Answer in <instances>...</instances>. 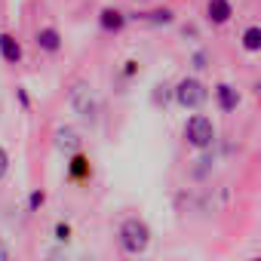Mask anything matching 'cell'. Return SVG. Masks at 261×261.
Here are the masks:
<instances>
[{"label":"cell","mask_w":261,"mask_h":261,"mask_svg":"<svg viewBox=\"0 0 261 261\" xmlns=\"http://www.w3.org/2000/svg\"><path fill=\"white\" fill-rule=\"evenodd\" d=\"M151 237H154V233H151L148 221H145V218H139V215L123 218V221H120V227H117V246H120V252L133 255V258H139V255H145V252H148Z\"/></svg>","instance_id":"cell-1"},{"label":"cell","mask_w":261,"mask_h":261,"mask_svg":"<svg viewBox=\"0 0 261 261\" xmlns=\"http://www.w3.org/2000/svg\"><path fill=\"white\" fill-rule=\"evenodd\" d=\"M215 136H218V129H215L212 117H206V114H191L188 117V123H185V142L194 151H209L215 145Z\"/></svg>","instance_id":"cell-2"},{"label":"cell","mask_w":261,"mask_h":261,"mask_svg":"<svg viewBox=\"0 0 261 261\" xmlns=\"http://www.w3.org/2000/svg\"><path fill=\"white\" fill-rule=\"evenodd\" d=\"M68 101H71V111H74L80 120H89V123L98 120V98H95V92H92V86H89L86 80H74V83H71Z\"/></svg>","instance_id":"cell-3"},{"label":"cell","mask_w":261,"mask_h":261,"mask_svg":"<svg viewBox=\"0 0 261 261\" xmlns=\"http://www.w3.org/2000/svg\"><path fill=\"white\" fill-rule=\"evenodd\" d=\"M172 95H175V105H178V108H185V111H200V108L206 105V98H209V89H206L203 80H197V77H181V80L175 83Z\"/></svg>","instance_id":"cell-4"},{"label":"cell","mask_w":261,"mask_h":261,"mask_svg":"<svg viewBox=\"0 0 261 261\" xmlns=\"http://www.w3.org/2000/svg\"><path fill=\"white\" fill-rule=\"evenodd\" d=\"M206 19L212 25H227L233 19V4L230 0H206Z\"/></svg>","instance_id":"cell-5"},{"label":"cell","mask_w":261,"mask_h":261,"mask_svg":"<svg viewBox=\"0 0 261 261\" xmlns=\"http://www.w3.org/2000/svg\"><path fill=\"white\" fill-rule=\"evenodd\" d=\"M34 43H37V49H40V53H46V56H56V53L62 49V34H59V28L46 25V28H40V31H37Z\"/></svg>","instance_id":"cell-6"},{"label":"cell","mask_w":261,"mask_h":261,"mask_svg":"<svg viewBox=\"0 0 261 261\" xmlns=\"http://www.w3.org/2000/svg\"><path fill=\"white\" fill-rule=\"evenodd\" d=\"M212 95H215V105H218V111H221V114H233V111H237V105H240V92H237L230 83H218Z\"/></svg>","instance_id":"cell-7"},{"label":"cell","mask_w":261,"mask_h":261,"mask_svg":"<svg viewBox=\"0 0 261 261\" xmlns=\"http://www.w3.org/2000/svg\"><path fill=\"white\" fill-rule=\"evenodd\" d=\"M56 148L62 151V154H80V136H77V129H71V126H59L56 129Z\"/></svg>","instance_id":"cell-8"},{"label":"cell","mask_w":261,"mask_h":261,"mask_svg":"<svg viewBox=\"0 0 261 261\" xmlns=\"http://www.w3.org/2000/svg\"><path fill=\"white\" fill-rule=\"evenodd\" d=\"M98 25H101V31H108V34H120V31L126 28V13H120L117 7H105V10L98 13Z\"/></svg>","instance_id":"cell-9"},{"label":"cell","mask_w":261,"mask_h":261,"mask_svg":"<svg viewBox=\"0 0 261 261\" xmlns=\"http://www.w3.org/2000/svg\"><path fill=\"white\" fill-rule=\"evenodd\" d=\"M68 178H71V181H86V178H92V163H89V157L71 154V157H68Z\"/></svg>","instance_id":"cell-10"},{"label":"cell","mask_w":261,"mask_h":261,"mask_svg":"<svg viewBox=\"0 0 261 261\" xmlns=\"http://www.w3.org/2000/svg\"><path fill=\"white\" fill-rule=\"evenodd\" d=\"M0 59H4L7 65H19L22 62V43L13 37V34H0Z\"/></svg>","instance_id":"cell-11"},{"label":"cell","mask_w":261,"mask_h":261,"mask_svg":"<svg viewBox=\"0 0 261 261\" xmlns=\"http://www.w3.org/2000/svg\"><path fill=\"white\" fill-rule=\"evenodd\" d=\"M240 46L246 53H261V25H249L243 34H240Z\"/></svg>","instance_id":"cell-12"},{"label":"cell","mask_w":261,"mask_h":261,"mask_svg":"<svg viewBox=\"0 0 261 261\" xmlns=\"http://www.w3.org/2000/svg\"><path fill=\"white\" fill-rule=\"evenodd\" d=\"M136 19H142V22H148V25H172V22H175V13H172L169 7H160V10L142 13V16H136Z\"/></svg>","instance_id":"cell-13"},{"label":"cell","mask_w":261,"mask_h":261,"mask_svg":"<svg viewBox=\"0 0 261 261\" xmlns=\"http://www.w3.org/2000/svg\"><path fill=\"white\" fill-rule=\"evenodd\" d=\"M53 233H56V243L59 246H68L71 243V224L68 221H56V230Z\"/></svg>","instance_id":"cell-14"},{"label":"cell","mask_w":261,"mask_h":261,"mask_svg":"<svg viewBox=\"0 0 261 261\" xmlns=\"http://www.w3.org/2000/svg\"><path fill=\"white\" fill-rule=\"evenodd\" d=\"M43 203H46V194H43V191H40V188H37V191H31V194H28V212H37V209H40V206H43Z\"/></svg>","instance_id":"cell-15"},{"label":"cell","mask_w":261,"mask_h":261,"mask_svg":"<svg viewBox=\"0 0 261 261\" xmlns=\"http://www.w3.org/2000/svg\"><path fill=\"white\" fill-rule=\"evenodd\" d=\"M7 175H10V154H7V148H0V181Z\"/></svg>","instance_id":"cell-16"},{"label":"cell","mask_w":261,"mask_h":261,"mask_svg":"<svg viewBox=\"0 0 261 261\" xmlns=\"http://www.w3.org/2000/svg\"><path fill=\"white\" fill-rule=\"evenodd\" d=\"M206 62H209V56H206V53H203V49H197V53H194V56H191V65H194V68H197V71H203V68H206Z\"/></svg>","instance_id":"cell-17"},{"label":"cell","mask_w":261,"mask_h":261,"mask_svg":"<svg viewBox=\"0 0 261 261\" xmlns=\"http://www.w3.org/2000/svg\"><path fill=\"white\" fill-rule=\"evenodd\" d=\"M0 261H13V249H10V243L0 237Z\"/></svg>","instance_id":"cell-18"},{"label":"cell","mask_w":261,"mask_h":261,"mask_svg":"<svg viewBox=\"0 0 261 261\" xmlns=\"http://www.w3.org/2000/svg\"><path fill=\"white\" fill-rule=\"evenodd\" d=\"M136 71H139V62H126V71H123V74H126V77H133V74H136Z\"/></svg>","instance_id":"cell-19"},{"label":"cell","mask_w":261,"mask_h":261,"mask_svg":"<svg viewBox=\"0 0 261 261\" xmlns=\"http://www.w3.org/2000/svg\"><path fill=\"white\" fill-rule=\"evenodd\" d=\"M249 261H261V255H258V258H249Z\"/></svg>","instance_id":"cell-20"}]
</instances>
